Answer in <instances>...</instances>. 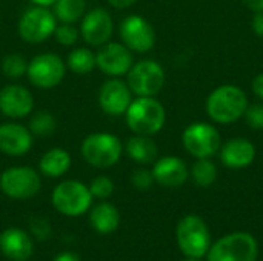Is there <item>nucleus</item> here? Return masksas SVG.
<instances>
[{
    "mask_svg": "<svg viewBox=\"0 0 263 261\" xmlns=\"http://www.w3.org/2000/svg\"><path fill=\"white\" fill-rule=\"evenodd\" d=\"M57 26V18L46 6H32L23 11L17 23V32L23 42L42 43L48 40Z\"/></svg>",
    "mask_w": 263,
    "mask_h": 261,
    "instance_id": "7",
    "label": "nucleus"
},
{
    "mask_svg": "<svg viewBox=\"0 0 263 261\" xmlns=\"http://www.w3.org/2000/svg\"><path fill=\"white\" fill-rule=\"evenodd\" d=\"M182 142L188 154L196 158H210L220 149L219 131L208 123H191L182 135Z\"/></svg>",
    "mask_w": 263,
    "mask_h": 261,
    "instance_id": "11",
    "label": "nucleus"
},
{
    "mask_svg": "<svg viewBox=\"0 0 263 261\" xmlns=\"http://www.w3.org/2000/svg\"><path fill=\"white\" fill-rule=\"evenodd\" d=\"M177 245L188 258H203L211 248L206 223L197 215L183 217L176 228Z\"/></svg>",
    "mask_w": 263,
    "mask_h": 261,
    "instance_id": "4",
    "label": "nucleus"
},
{
    "mask_svg": "<svg viewBox=\"0 0 263 261\" xmlns=\"http://www.w3.org/2000/svg\"><path fill=\"white\" fill-rule=\"evenodd\" d=\"M126 75V83L137 97L157 95L166 80L162 65L156 60H140L134 63Z\"/></svg>",
    "mask_w": 263,
    "mask_h": 261,
    "instance_id": "8",
    "label": "nucleus"
},
{
    "mask_svg": "<svg viewBox=\"0 0 263 261\" xmlns=\"http://www.w3.org/2000/svg\"><path fill=\"white\" fill-rule=\"evenodd\" d=\"M66 63L52 52H45L35 55L31 62H28L26 75L31 85L39 89H51L55 88L65 77Z\"/></svg>",
    "mask_w": 263,
    "mask_h": 261,
    "instance_id": "10",
    "label": "nucleus"
},
{
    "mask_svg": "<svg viewBox=\"0 0 263 261\" xmlns=\"http://www.w3.org/2000/svg\"><path fill=\"white\" fill-rule=\"evenodd\" d=\"M0 20H2V17H0Z\"/></svg>",
    "mask_w": 263,
    "mask_h": 261,
    "instance_id": "40",
    "label": "nucleus"
},
{
    "mask_svg": "<svg viewBox=\"0 0 263 261\" xmlns=\"http://www.w3.org/2000/svg\"><path fill=\"white\" fill-rule=\"evenodd\" d=\"M54 38L59 45H63V46H72L79 35H80V31L72 25V23H57L55 26V31H54Z\"/></svg>",
    "mask_w": 263,
    "mask_h": 261,
    "instance_id": "29",
    "label": "nucleus"
},
{
    "mask_svg": "<svg viewBox=\"0 0 263 261\" xmlns=\"http://www.w3.org/2000/svg\"><path fill=\"white\" fill-rule=\"evenodd\" d=\"M0 251L12 261H26L34 252L31 237L20 228H8L0 234Z\"/></svg>",
    "mask_w": 263,
    "mask_h": 261,
    "instance_id": "19",
    "label": "nucleus"
},
{
    "mask_svg": "<svg viewBox=\"0 0 263 261\" xmlns=\"http://www.w3.org/2000/svg\"><path fill=\"white\" fill-rule=\"evenodd\" d=\"M222 163L231 169H242L250 166L256 158V146L247 138H231L220 146Z\"/></svg>",
    "mask_w": 263,
    "mask_h": 261,
    "instance_id": "20",
    "label": "nucleus"
},
{
    "mask_svg": "<svg viewBox=\"0 0 263 261\" xmlns=\"http://www.w3.org/2000/svg\"><path fill=\"white\" fill-rule=\"evenodd\" d=\"M259 254L257 242L247 232H234L222 237L206 254L208 261H256Z\"/></svg>",
    "mask_w": 263,
    "mask_h": 261,
    "instance_id": "6",
    "label": "nucleus"
},
{
    "mask_svg": "<svg viewBox=\"0 0 263 261\" xmlns=\"http://www.w3.org/2000/svg\"><path fill=\"white\" fill-rule=\"evenodd\" d=\"M86 0H55L54 15L60 23H74L85 15Z\"/></svg>",
    "mask_w": 263,
    "mask_h": 261,
    "instance_id": "24",
    "label": "nucleus"
},
{
    "mask_svg": "<svg viewBox=\"0 0 263 261\" xmlns=\"http://www.w3.org/2000/svg\"><path fill=\"white\" fill-rule=\"evenodd\" d=\"M91 226L99 234H112L120 225V214L117 208L108 202H100L96 205L89 214Z\"/></svg>",
    "mask_w": 263,
    "mask_h": 261,
    "instance_id": "21",
    "label": "nucleus"
},
{
    "mask_svg": "<svg viewBox=\"0 0 263 261\" xmlns=\"http://www.w3.org/2000/svg\"><path fill=\"white\" fill-rule=\"evenodd\" d=\"M137 0H108V3L117 9H125V8H129L136 3Z\"/></svg>",
    "mask_w": 263,
    "mask_h": 261,
    "instance_id": "36",
    "label": "nucleus"
},
{
    "mask_svg": "<svg viewBox=\"0 0 263 261\" xmlns=\"http://www.w3.org/2000/svg\"><path fill=\"white\" fill-rule=\"evenodd\" d=\"M251 28L259 37H263V11L254 14L253 22H251Z\"/></svg>",
    "mask_w": 263,
    "mask_h": 261,
    "instance_id": "33",
    "label": "nucleus"
},
{
    "mask_svg": "<svg viewBox=\"0 0 263 261\" xmlns=\"http://www.w3.org/2000/svg\"><path fill=\"white\" fill-rule=\"evenodd\" d=\"M40 175L29 166H12L0 175V189L12 200L32 198L40 191Z\"/></svg>",
    "mask_w": 263,
    "mask_h": 261,
    "instance_id": "9",
    "label": "nucleus"
},
{
    "mask_svg": "<svg viewBox=\"0 0 263 261\" xmlns=\"http://www.w3.org/2000/svg\"><path fill=\"white\" fill-rule=\"evenodd\" d=\"M119 35L122 43L133 52L145 54L156 43V31L153 25L140 15H128L120 22Z\"/></svg>",
    "mask_w": 263,
    "mask_h": 261,
    "instance_id": "12",
    "label": "nucleus"
},
{
    "mask_svg": "<svg viewBox=\"0 0 263 261\" xmlns=\"http://www.w3.org/2000/svg\"><path fill=\"white\" fill-rule=\"evenodd\" d=\"M52 261H82L80 260V257L77 255V254H74V252H62V254H59Z\"/></svg>",
    "mask_w": 263,
    "mask_h": 261,
    "instance_id": "37",
    "label": "nucleus"
},
{
    "mask_svg": "<svg viewBox=\"0 0 263 261\" xmlns=\"http://www.w3.org/2000/svg\"><path fill=\"white\" fill-rule=\"evenodd\" d=\"M248 108V98L243 89L236 85H222L206 98V112L210 118L220 125L237 122Z\"/></svg>",
    "mask_w": 263,
    "mask_h": 261,
    "instance_id": "1",
    "label": "nucleus"
},
{
    "mask_svg": "<svg viewBox=\"0 0 263 261\" xmlns=\"http://www.w3.org/2000/svg\"><path fill=\"white\" fill-rule=\"evenodd\" d=\"M243 117L253 129H263V103L248 105Z\"/></svg>",
    "mask_w": 263,
    "mask_h": 261,
    "instance_id": "31",
    "label": "nucleus"
},
{
    "mask_svg": "<svg viewBox=\"0 0 263 261\" xmlns=\"http://www.w3.org/2000/svg\"><path fill=\"white\" fill-rule=\"evenodd\" d=\"M89 186L79 180H65L52 191V205L57 212L66 217H80L92 205Z\"/></svg>",
    "mask_w": 263,
    "mask_h": 261,
    "instance_id": "5",
    "label": "nucleus"
},
{
    "mask_svg": "<svg viewBox=\"0 0 263 261\" xmlns=\"http://www.w3.org/2000/svg\"><path fill=\"white\" fill-rule=\"evenodd\" d=\"M133 102V92L126 82L119 77H111L106 80L99 91V106L100 109L111 115L119 117L123 115Z\"/></svg>",
    "mask_w": 263,
    "mask_h": 261,
    "instance_id": "14",
    "label": "nucleus"
},
{
    "mask_svg": "<svg viewBox=\"0 0 263 261\" xmlns=\"http://www.w3.org/2000/svg\"><path fill=\"white\" fill-rule=\"evenodd\" d=\"M34 109V98L29 89L22 85H6L0 89V112L9 118H23Z\"/></svg>",
    "mask_w": 263,
    "mask_h": 261,
    "instance_id": "16",
    "label": "nucleus"
},
{
    "mask_svg": "<svg viewBox=\"0 0 263 261\" xmlns=\"http://www.w3.org/2000/svg\"><path fill=\"white\" fill-rule=\"evenodd\" d=\"M253 92L263 102V72L254 77V80H253Z\"/></svg>",
    "mask_w": 263,
    "mask_h": 261,
    "instance_id": "34",
    "label": "nucleus"
},
{
    "mask_svg": "<svg viewBox=\"0 0 263 261\" xmlns=\"http://www.w3.org/2000/svg\"><path fill=\"white\" fill-rule=\"evenodd\" d=\"M89 191L92 194L94 198H99V200H106L112 195L114 192V183L109 177L106 175H99L96 177L91 185H89Z\"/></svg>",
    "mask_w": 263,
    "mask_h": 261,
    "instance_id": "30",
    "label": "nucleus"
},
{
    "mask_svg": "<svg viewBox=\"0 0 263 261\" xmlns=\"http://www.w3.org/2000/svg\"><path fill=\"white\" fill-rule=\"evenodd\" d=\"M133 65V51L123 43L106 42L105 45L99 46V51L96 52V68L109 77H122L128 74Z\"/></svg>",
    "mask_w": 263,
    "mask_h": 261,
    "instance_id": "13",
    "label": "nucleus"
},
{
    "mask_svg": "<svg viewBox=\"0 0 263 261\" xmlns=\"http://www.w3.org/2000/svg\"><path fill=\"white\" fill-rule=\"evenodd\" d=\"M131 183L136 189L145 191V189L151 188V185L154 183L153 172L148 169H136L131 175Z\"/></svg>",
    "mask_w": 263,
    "mask_h": 261,
    "instance_id": "32",
    "label": "nucleus"
},
{
    "mask_svg": "<svg viewBox=\"0 0 263 261\" xmlns=\"http://www.w3.org/2000/svg\"><path fill=\"white\" fill-rule=\"evenodd\" d=\"M31 2L37 6H46V8L55 3V0H31Z\"/></svg>",
    "mask_w": 263,
    "mask_h": 261,
    "instance_id": "38",
    "label": "nucleus"
},
{
    "mask_svg": "<svg viewBox=\"0 0 263 261\" xmlns=\"http://www.w3.org/2000/svg\"><path fill=\"white\" fill-rule=\"evenodd\" d=\"M114 22L105 8H94L82 17L80 35L91 46H102L111 40Z\"/></svg>",
    "mask_w": 263,
    "mask_h": 261,
    "instance_id": "15",
    "label": "nucleus"
},
{
    "mask_svg": "<svg viewBox=\"0 0 263 261\" xmlns=\"http://www.w3.org/2000/svg\"><path fill=\"white\" fill-rule=\"evenodd\" d=\"M71 168V155L66 149L62 148H52L46 151L40 162H39V169L45 177L49 178H59L65 175Z\"/></svg>",
    "mask_w": 263,
    "mask_h": 261,
    "instance_id": "22",
    "label": "nucleus"
},
{
    "mask_svg": "<svg viewBox=\"0 0 263 261\" xmlns=\"http://www.w3.org/2000/svg\"><path fill=\"white\" fill-rule=\"evenodd\" d=\"M128 128L137 135H154L165 126L166 111L154 97H137L125 112Z\"/></svg>",
    "mask_w": 263,
    "mask_h": 261,
    "instance_id": "2",
    "label": "nucleus"
},
{
    "mask_svg": "<svg viewBox=\"0 0 263 261\" xmlns=\"http://www.w3.org/2000/svg\"><path fill=\"white\" fill-rule=\"evenodd\" d=\"M191 177L197 186L208 188L217 178V168L210 158H197V162L193 165Z\"/></svg>",
    "mask_w": 263,
    "mask_h": 261,
    "instance_id": "26",
    "label": "nucleus"
},
{
    "mask_svg": "<svg viewBox=\"0 0 263 261\" xmlns=\"http://www.w3.org/2000/svg\"><path fill=\"white\" fill-rule=\"evenodd\" d=\"M151 172H153L154 182L166 188H179L190 177L186 163L182 158L173 157V155L157 160Z\"/></svg>",
    "mask_w": 263,
    "mask_h": 261,
    "instance_id": "18",
    "label": "nucleus"
},
{
    "mask_svg": "<svg viewBox=\"0 0 263 261\" xmlns=\"http://www.w3.org/2000/svg\"><path fill=\"white\" fill-rule=\"evenodd\" d=\"M66 66L79 74V75H85V74H89L94 71L96 68V54L88 49V48H77V49H72L69 54H68V58H66Z\"/></svg>",
    "mask_w": 263,
    "mask_h": 261,
    "instance_id": "25",
    "label": "nucleus"
},
{
    "mask_svg": "<svg viewBox=\"0 0 263 261\" xmlns=\"http://www.w3.org/2000/svg\"><path fill=\"white\" fill-rule=\"evenodd\" d=\"M57 128L55 117L48 111H39L32 115L29 122V131L35 137H48Z\"/></svg>",
    "mask_w": 263,
    "mask_h": 261,
    "instance_id": "27",
    "label": "nucleus"
},
{
    "mask_svg": "<svg viewBox=\"0 0 263 261\" xmlns=\"http://www.w3.org/2000/svg\"><path fill=\"white\" fill-rule=\"evenodd\" d=\"M83 160L94 168H111L114 166L123 152V145L119 137L109 132L89 134L80 146Z\"/></svg>",
    "mask_w": 263,
    "mask_h": 261,
    "instance_id": "3",
    "label": "nucleus"
},
{
    "mask_svg": "<svg viewBox=\"0 0 263 261\" xmlns=\"http://www.w3.org/2000/svg\"><path fill=\"white\" fill-rule=\"evenodd\" d=\"M183 261H200V258H188V260H183Z\"/></svg>",
    "mask_w": 263,
    "mask_h": 261,
    "instance_id": "39",
    "label": "nucleus"
},
{
    "mask_svg": "<svg viewBox=\"0 0 263 261\" xmlns=\"http://www.w3.org/2000/svg\"><path fill=\"white\" fill-rule=\"evenodd\" d=\"M34 135L29 128L20 123H3L0 125V152L9 157H22L32 148Z\"/></svg>",
    "mask_w": 263,
    "mask_h": 261,
    "instance_id": "17",
    "label": "nucleus"
},
{
    "mask_svg": "<svg viewBox=\"0 0 263 261\" xmlns=\"http://www.w3.org/2000/svg\"><path fill=\"white\" fill-rule=\"evenodd\" d=\"M26 68H28L26 58L15 52L5 55L2 60V72L11 80H17L23 77L26 74Z\"/></svg>",
    "mask_w": 263,
    "mask_h": 261,
    "instance_id": "28",
    "label": "nucleus"
},
{
    "mask_svg": "<svg viewBox=\"0 0 263 261\" xmlns=\"http://www.w3.org/2000/svg\"><path fill=\"white\" fill-rule=\"evenodd\" d=\"M243 2V5L248 8V9H251V11H254V12H260L263 11V0H242Z\"/></svg>",
    "mask_w": 263,
    "mask_h": 261,
    "instance_id": "35",
    "label": "nucleus"
},
{
    "mask_svg": "<svg viewBox=\"0 0 263 261\" xmlns=\"http://www.w3.org/2000/svg\"><path fill=\"white\" fill-rule=\"evenodd\" d=\"M125 149L128 157L139 165H149L157 158V146L148 135L134 134V137L126 142Z\"/></svg>",
    "mask_w": 263,
    "mask_h": 261,
    "instance_id": "23",
    "label": "nucleus"
}]
</instances>
